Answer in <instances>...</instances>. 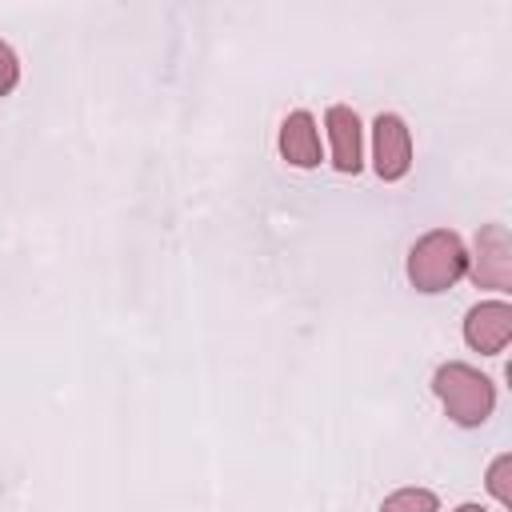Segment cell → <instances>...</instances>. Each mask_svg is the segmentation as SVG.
I'll return each instance as SVG.
<instances>
[{"label":"cell","mask_w":512,"mask_h":512,"mask_svg":"<svg viewBox=\"0 0 512 512\" xmlns=\"http://www.w3.org/2000/svg\"><path fill=\"white\" fill-rule=\"evenodd\" d=\"M276 144H280V156L292 168H316L320 164V132H316L312 112H304V108H296V112L284 116Z\"/></svg>","instance_id":"52a82bcc"},{"label":"cell","mask_w":512,"mask_h":512,"mask_svg":"<svg viewBox=\"0 0 512 512\" xmlns=\"http://www.w3.org/2000/svg\"><path fill=\"white\" fill-rule=\"evenodd\" d=\"M432 392H436V400L444 404L448 420H456L460 428L484 424V420L492 416V408H496V384H492L480 368H472V364H464V360L440 364V368L432 372Z\"/></svg>","instance_id":"6da1fadb"},{"label":"cell","mask_w":512,"mask_h":512,"mask_svg":"<svg viewBox=\"0 0 512 512\" xmlns=\"http://www.w3.org/2000/svg\"><path fill=\"white\" fill-rule=\"evenodd\" d=\"M456 512H488V508H480V504H460Z\"/></svg>","instance_id":"8fae6325"},{"label":"cell","mask_w":512,"mask_h":512,"mask_svg":"<svg viewBox=\"0 0 512 512\" xmlns=\"http://www.w3.org/2000/svg\"><path fill=\"white\" fill-rule=\"evenodd\" d=\"M488 492L496 496L500 508H512V452H500L492 464H488Z\"/></svg>","instance_id":"9c48e42d"},{"label":"cell","mask_w":512,"mask_h":512,"mask_svg":"<svg viewBox=\"0 0 512 512\" xmlns=\"http://www.w3.org/2000/svg\"><path fill=\"white\" fill-rule=\"evenodd\" d=\"M372 168L388 184L408 176V168H412V132H408L404 116L380 112L372 120Z\"/></svg>","instance_id":"277c9868"},{"label":"cell","mask_w":512,"mask_h":512,"mask_svg":"<svg viewBox=\"0 0 512 512\" xmlns=\"http://www.w3.org/2000/svg\"><path fill=\"white\" fill-rule=\"evenodd\" d=\"M468 272V248L456 232L432 228L408 248V280L416 292H448L460 276Z\"/></svg>","instance_id":"7a4b0ae2"},{"label":"cell","mask_w":512,"mask_h":512,"mask_svg":"<svg viewBox=\"0 0 512 512\" xmlns=\"http://www.w3.org/2000/svg\"><path fill=\"white\" fill-rule=\"evenodd\" d=\"M380 512H440V500L428 488H396L392 496H384Z\"/></svg>","instance_id":"ba28073f"},{"label":"cell","mask_w":512,"mask_h":512,"mask_svg":"<svg viewBox=\"0 0 512 512\" xmlns=\"http://www.w3.org/2000/svg\"><path fill=\"white\" fill-rule=\"evenodd\" d=\"M476 288L512 292V236L504 224H484L476 232V248L468 256V272Z\"/></svg>","instance_id":"3957f363"},{"label":"cell","mask_w":512,"mask_h":512,"mask_svg":"<svg viewBox=\"0 0 512 512\" xmlns=\"http://www.w3.org/2000/svg\"><path fill=\"white\" fill-rule=\"evenodd\" d=\"M464 340L480 356H500L512 340V304L508 300H480L464 316Z\"/></svg>","instance_id":"5b68a950"},{"label":"cell","mask_w":512,"mask_h":512,"mask_svg":"<svg viewBox=\"0 0 512 512\" xmlns=\"http://www.w3.org/2000/svg\"><path fill=\"white\" fill-rule=\"evenodd\" d=\"M324 128H328L332 168L344 172V176H356L364 168V128H360V116L348 104H332L324 112Z\"/></svg>","instance_id":"8992f818"},{"label":"cell","mask_w":512,"mask_h":512,"mask_svg":"<svg viewBox=\"0 0 512 512\" xmlns=\"http://www.w3.org/2000/svg\"><path fill=\"white\" fill-rule=\"evenodd\" d=\"M16 84H20V60H16V52L0 40V96H8Z\"/></svg>","instance_id":"30bf717a"}]
</instances>
